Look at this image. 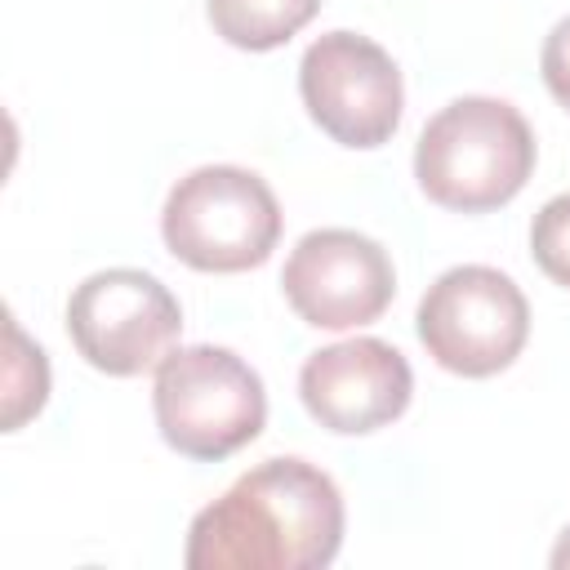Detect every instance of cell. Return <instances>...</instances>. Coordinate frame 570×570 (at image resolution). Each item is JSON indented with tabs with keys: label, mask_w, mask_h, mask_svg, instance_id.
Listing matches in <instances>:
<instances>
[{
	"label": "cell",
	"mask_w": 570,
	"mask_h": 570,
	"mask_svg": "<svg viewBox=\"0 0 570 570\" xmlns=\"http://www.w3.org/2000/svg\"><path fill=\"white\" fill-rule=\"evenodd\" d=\"M160 236L196 272H249L281 240V205L254 169L200 165L169 187Z\"/></svg>",
	"instance_id": "obj_4"
},
{
	"label": "cell",
	"mask_w": 570,
	"mask_h": 570,
	"mask_svg": "<svg viewBox=\"0 0 570 570\" xmlns=\"http://www.w3.org/2000/svg\"><path fill=\"white\" fill-rule=\"evenodd\" d=\"M414 325L419 343L441 370L485 379L521 356L530 334V303L508 272L463 263L428 285Z\"/></svg>",
	"instance_id": "obj_5"
},
{
	"label": "cell",
	"mask_w": 570,
	"mask_h": 570,
	"mask_svg": "<svg viewBox=\"0 0 570 570\" xmlns=\"http://www.w3.org/2000/svg\"><path fill=\"white\" fill-rule=\"evenodd\" d=\"M183 330V307L151 272L138 267H107L85 276L67 298V334L76 352L111 374L134 379L156 370Z\"/></svg>",
	"instance_id": "obj_6"
},
{
	"label": "cell",
	"mask_w": 570,
	"mask_h": 570,
	"mask_svg": "<svg viewBox=\"0 0 570 570\" xmlns=\"http://www.w3.org/2000/svg\"><path fill=\"white\" fill-rule=\"evenodd\" d=\"M9 365H4V432H18L49 396V365L36 343L22 338L18 321L9 316Z\"/></svg>",
	"instance_id": "obj_11"
},
{
	"label": "cell",
	"mask_w": 570,
	"mask_h": 570,
	"mask_svg": "<svg viewBox=\"0 0 570 570\" xmlns=\"http://www.w3.org/2000/svg\"><path fill=\"white\" fill-rule=\"evenodd\" d=\"M205 9L227 45L263 53L298 36L316 18L321 0H205Z\"/></svg>",
	"instance_id": "obj_10"
},
{
	"label": "cell",
	"mask_w": 570,
	"mask_h": 570,
	"mask_svg": "<svg viewBox=\"0 0 570 570\" xmlns=\"http://www.w3.org/2000/svg\"><path fill=\"white\" fill-rule=\"evenodd\" d=\"M343 543V494L307 459H263L200 508L183 561L191 570H321Z\"/></svg>",
	"instance_id": "obj_1"
},
{
	"label": "cell",
	"mask_w": 570,
	"mask_h": 570,
	"mask_svg": "<svg viewBox=\"0 0 570 570\" xmlns=\"http://www.w3.org/2000/svg\"><path fill=\"white\" fill-rule=\"evenodd\" d=\"M534 174V134L525 116L485 94L445 102L414 142V178L428 200L454 214L508 205Z\"/></svg>",
	"instance_id": "obj_2"
},
{
	"label": "cell",
	"mask_w": 570,
	"mask_h": 570,
	"mask_svg": "<svg viewBox=\"0 0 570 570\" xmlns=\"http://www.w3.org/2000/svg\"><path fill=\"white\" fill-rule=\"evenodd\" d=\"M552 561H557V566H566V561H570V525L561 530V543L552 548Z\"/></svg>",
	"instance_id": "obj_14"
},
{
	"label": "cell",
	"mask_w": 570,
	"mask_h": 570,
	"mask_svg": "<svg viewBox=\"0 0 570 570\" xmlns=\"http://www.w3.org/2000/svg\"><path fill=\"white\" fill-rule=\"evenodd\" d=\"M539 71H543V85L552 89V98L570 111V18H561L548 31L543 53H539Z\"/></svg>",
	"instance_id": "obj_13"
},
{
	"label": "cell",
	"mask_w": 570,
	"mask_h": 570,
	"mask_svg": "<svg viewBox=\"0 0 570 570\" xmlns=\"http://www.w3.org/2000/svg\"><path fill=\"white\" fill-rule=\"evenodd\" d=\"M307 116L343 147H383L401 125V71L383 45L356 31H325L298 62Z\"/></svg>",
	"instance_id": "obj_7"
},
{
	"label": "cell",
	"mask_w": 570,
	"mask_h": 570,
	"mask_svg": "<svg viewBox=\"0 0 570 570\" xmlns=\"http://www.w3.org/2000/svg\"><path fill=\"white\" fill-rule=\"evenodd\" d=\"M281 289L298 321L316 330H356L387 312L396 272L374 236L352 227H316L289 249Z\"/></svg>",
	"instance_id": "obj_8"
},
{
	"label": "cell",
	"mask_w": 570,
	"mask_h": 570,
	"mask_svg": "<svg viewBox=\"0 0 570 570\" xmlns=\"http://www.w3.org/2000/svg\"><path fill=\"white\" fill-rule=\"evenodd\" d=\"M414 392L410 361L383 338H343L312 352L298 370V396L307 414L338 432L365 436L405 414Z\"/></svg>",
	"instance_id": "obj_9"
},
{
	"label": "cell",
	"mask_w": 570,
	"mask_h": 570,
	"mask_svg": "<svg viewBox=\"0 0 570 570\" xmlns=\"http://www.w3.org/2000/svg\"><path fill=\"white\" fill-rule=\"evenodd\" d=\"M530 254L539 272L570 289V191L552 196L530 223Z\"/></svg>",
	"instance_id": "obj_12"
},
{
	"label": "cell",
	"mask_w": 570,
	"mask_h": 570,
	"mask_svg": "<svg viewBox=\"0 0 570 570\" xmlns=\"http://www.w3.org/2000/svg\"><path fill=\"white\" fill-rule=\"evenodd\" d=\"M151 410L169 450L200 463H218L263 432L267 392L258 370L232 347L191 343L174 347L156 365Z\"/></svg>",
	"instance_id": "obj_3"
}]
</instances>
